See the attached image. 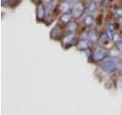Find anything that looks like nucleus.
<instances>
[{"instance_id": "obj_1", "label": "nucleus", "mask_w": 122, "mask_h": 115, "mask_svg": "<svg viewBox=\"0 0 122 115\" xmlns=\"http://www.w3.org/2000/svg\"><path fill=\"white\" fill-rule=\"evenodd\" d=\"M101 67L103 70L106 72H108V73L114 72V71H116L118 68L117 60L115 58H109L108 60L105 61L103 63H102Z\"/></svg>"}, {"instance_id": "obj_2", "label": "nucleus", "mask_w": 122, "mask_h": 115, "mask_svg": "<svg viewBox=\"0 0 122 115\" xmlns=\"http://www.w3.org/2000/svg\"><path fill=\"white\" fill-rule=\"evenodd\" d=\"M108 52L106 49L101 48V47H98L93 52L92 58L95 61H102L108 56Z\"/></svg>"}, {"instance_id": "obj_3", "label": "nucleus", "mask_w": 122, "mask_h": 115, "mask_svg": "<svg viewBox=\"0 0 122 115\" xmlns=\"http://www.w3.org/2000/svg\"><path fill=\"white\" fill-rule=\"evenodd\" d=\"M84 6L82 3H78L77 5H76L75 7L72 9V16H74L75 18H78L79 16H81L82 14L84 12Z\"/></svg>"}, {"instance_id": "obj_4", "label": "nucleus", "mask_w": 122, "mask_h": 115, "mask_svg": "<svg viewBox=\"0 0 122 115\" xmlns=\"http://www.w3.org/2000/svg\"><path fill=\"white\" fill-rule=\"evenodd\" d=\"M45 15V8L42 3H39L37 8V18L39 20H42Z\"/></svg>"}, {"instance_id": "obj_5", "label": "nucleus", "mask_w": 122, "mask_h": 115, "mask_svg": "<svg viewBox=\"0 0 122 115\" xmlns=\"http://www.w3.org/2000/svg\"><path fill=\"white\" fill-rule=\"evenodd\" d=\"M89 47V45H88V41L86 40H81L78 44V48L84 51V50H86Z\"/></svg>"}, {"instance_id": "obj_6", "label": "nucleus", "mask_w": 122, "mask_h": 115, "mask_svg": "<svg viewBox=\"0 0 122 115\" xmlns=\"http://www.w3.org/2000/svg\"><path fill=\"white\" fill-rule=\"evenodd\" d=\"M88 9V12H90V13L95 12L96 11V9H97V5H96V3L94 2H91L89 4V6H88V9Z\"/></svg>"}, {"instance_id": "obj_7", "label": "nucleus", "mask_w": 122, "mask_h": 115, "mask_svg": "<svg viewBox=\"0 0 122 115\" xmlns=\"http://www.w3.org/2000/svg\"><path fill=\"white\" fill-rule=\"evenodd\" d=\"M71 19V15L68 14V13H65L62 15L61 17V21H62L63 23H69L70 22Z\"/></svg>"}, {"instance_id": "obj_8", "label": "nucleus", "mask_w": 122, "mask_h": 115, "mask_svg": "<svg viewBox=\"0 0 122 115\" xmlns=\"http://www.w3.org/2000/svg\"><path fill=\"white\" fill-rule=\"evenodd\" d=\"M93 18L90 16V15H87V16L85 18V19H84V22H85V24L86 25H92L93 24Z\"/></svg>"}, {"instance_id": "obj_9", "label": "nucleus", "mask_w": 122, "mask_h": 115, "mask_svg": "<svg viewBox=\"0 0 122 115\" xmlns=\"http://www.w3.org/2000/svg\"><path fill=\"white\" fill-rule=\"evenodd\" d=\"M89 41L91 42H95V41H96L97 39H98V36H97V34H95V32H91L89 34Z\"/></svg>"}, {"instance_id": "obj_10", "label": "nucleus", "mask_w": 122, "mask_h": 115, "mask_svg": "<svg viewBox=\"0 0 122 115\" xmlns=\"http://www.w3.org/2000/svg\"><path fill=\"white\" fill-rule=\"evenodd\" d=\"M72 40V35H68L67 37L64 38V44L66 45V44L70 43Z\"/></svg>"}, {"instance_id": "obj_11", "label": "nucleus", "mask_w": 122, "mask_h": 115, "mask_svg": "<svg viewBox=\"0 0 122 115\" xmlns=\"http://www.w3.org/2000/svg\"><path fill=\"white\" fill-rule=\"evenodd\" d=\"M116 44H117V47L118 50L121 52V53H122V41H119L116 42Z\"/></svg>"}, {"instance_id": "obj_12", "label": "nucleus", "mask_w": 122, "mask_h": 115, "mask_svg": "<svg viewBox=\"0 0 122 115\" xmlns=\"http://www.w3.org/2000/svg\"><path fill=\"white\" fill-rule=\"evenodd\" d=\"M66 2H75L76 0H65Z\"/></svg>"}, {"instance_id": "obj_13", "label": "nucleus", "mask_w": 122, "mask_h": 115, "mask_svg": "<svg viewBox=\"0 0 122 115\" xmlns=\"http://www.w3.org/2000/svg\"><path fill=\"white\" fill-rule=\"evenodd\" d=\"M8 1H9V0H2V4L3 5L4 3H5V2H7Z\"/></svg>"}]
</instances>
